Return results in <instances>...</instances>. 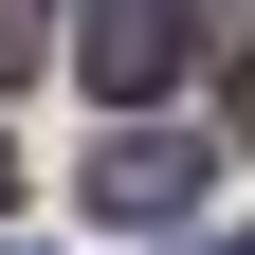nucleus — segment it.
Wrapping results in <instances>:
<instances>
[{
	"instance_id": "f257e3e1",
	"label": "nucleus",
	"mask_w": 255,
	"mask_h": 255,
	"mask_svg": "<svg viewBox=\"0 0 255 255\" xmlns=\"http://www.w3.org/2000/svg\"><path fill=\"white\" fill-rule=\"evenodd\" d=\"M182 55H201V0H91V18H73V73L110 91V110L182 91Z\"/></svg>"
},
{
	"instance_id": "7ed1b4c3",
	"label": "nucleus",
	"mask_w": 255,
	"mask_h": 255,
	"mask_svg": "<svg viewBox=\"0 0 255 255\" xmlns=\"http://www.w3.org/2000/svg\"><path fill=\"white\" fill-rule=\"evenodd\" d=\"M37 55H55V0H0V91L37 73Z\"/></svg>"
},
{
	"instance_id": "20e7f679",
	"label": "nucleus",
	"mask_w": 255,
	"mask_h": 255,
	"mask_svg": "<svg viewBox=\"0 0 255 255\" xmlns=\"http://www.w3.org/2000/svg\"><path fill=\"white\" fill-rule=\"evenodd\" d=\"M0 201H18V146H0Z\"/></svg>"
},
{
	"instance_id": "f03ea898",
	"label": "nucleus",
	"mask_w": 255,
	"mask_h": 255,
	"mask_svg": "<svg viewBox=\"0 0 255 255\" xmlns=\"http://www.w3.org/2000/svg\"><path fill=\"white\" fill-rule=\"evenodd\" d=\"M182 201H201V146H182V128H110V146H91V219L146 237V219H182Z\"/></svg>"
},
{
	"instance_id": "39448f33",
	"label": "nucleus",
	"mask_w": 255,
	"mask_h": 255,
	"mask_svg": "<svg viewBox=\"0 0 255 255\" xmlns=\"http://www.w3.org/2000/svg\"><path fill=\"white\" fill-rule=\"evenodd\" d=\"M237 255H255V237H237Z\"/></svg>"
}]
</instances>
